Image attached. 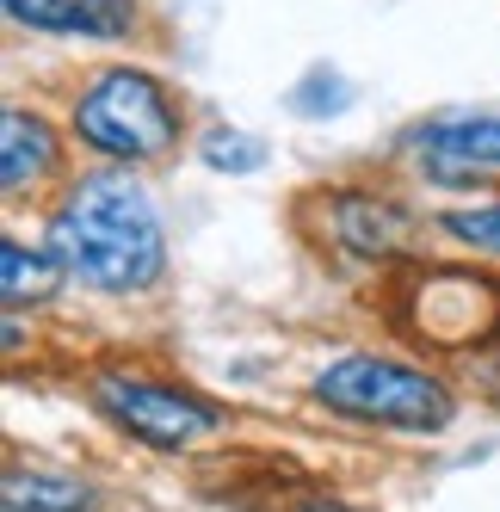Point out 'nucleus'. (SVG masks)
<instances>
[{
	"mask_svg": "<svg viewBox=\"0 0 500 512\" xmlns=\"http://www.w3.org/2000/svg\"><path fill=\"white\" fill-rule=\"evenodd\" d=\"M408 142L433 161L439 173H470V167H500V112H451L426 118L408 130Z\"/></svg>",
	"mask_w": 500,
	"mask_h": 512,
	"instance_id": "obj_5",
	"label": "nucleus"
},
{
	"mask_svg": "<svg viewBox=\"0 0 500 512\" xmlns=\"http://www.w3.org/2000/svg\"><path fill=\"white\" fill-rule=\"evenodd\" d=\"M204 167L217 173H260L266 167V142L247 130H210L204 136Z\"/></svg>",
	"mask_w": 500,
	"mask_h": 512,
	"instance_id": "obj_11",
	"label": "nucleus"
},
{
	"mask_svg": "<svg viewBox=\"0 0 500 512\" xmlns=\"http://www.w3.org/2000/svg\"><path fill=\"white\" fill-rule=\"evenodd\" d=\"M56 284H62V260H56V253H25L19 241H0V297H7V309L44 303Z\"/></svg>",
	"mask_w": 500,
	"mask_h": 512,
	"instance_id": "obj_8",
	"label": "nucleus"
},
{
	"mask_svg": "<svg viewBox=\"0 0 500 512\" xmlns=\"http://www.w3.org/2000/svg\"><path fill=\"white\" fill-rule=\"evenodd\" d=\"M75 136L105 161H155L180 136V105L173 93L142 75V68H105V75L75 99Z\"/></svg>",
	"mask_w": 500,
	"mask_h": 512,
	"instance_id": "obj_2",
	"label": "nucleus"
},
{
	"mask_svg": "<svg viewBox=\"0 0 500 512\" xmlns=\"http://www.w3.org/2000/svg\"><path fill=\"white\" fill-rule=\"evenodd\" d=\"M87 482H75V475H13L7 482V512H87Z\"/></svg>",
	"mask_w": 500,
	"mask_h": 512,
	"instance_id": "obj_9",
	"label": "nucleus"
},
{
	"mask_svg": "<svg viewBox=\"0 0 500 512\" xmlns=\"http://www.w3.org/2000/svg\"><path fill=\"white\" fill-rule=\"evenodd\" d=\"M56 130L38 112H7L0 118V186L7 192H31L38 179L56 173Z\"/></svg>",
	"mask_w": 500,
	"mask_h": 512,
	"instance_id": "obj_7",
	"label": "nucleus"
},
{
	"mask_svg": "<svg viewBox=\"0 0 500 512\" xmlns=\"http://www.w3.org/2000/svg\"><path fill=\"white\" fill-rule=\"evenodd\" d=\"M315 395L328 401L334 414L402 426V432L451 426V395H445L439 377L414 371V364H396V358H371V352H352V358L328 364V371L315 377Z\"/></svg>",
	"mask_w": 500,
	"mask_h": 512,
	"instance_id": "obj_3",
	"label": "nucleus"
},
{
	"mask_svg": "<svg viewBox=\"0 0 500 512\" xmlns=\"http://www.w3.org/2000/svg\"><path fill=\"white\" fill-rule=\"evenodd\" d=\"M93 395L130 438H142V445H155V451H186V445H198V438H210L223 426L217 401H204L180 383L130 377V371H105L93 383Z\"/></svg>",
	"mask_w": 500,
	"mask_h": 512,
	"instance_id": "obj_4",
	"label": "nucleus"
},
{
	"mask_svg": "<svg viewBox=\"0 0 500 512\" xmlns=\"http://www.w3.org/2000/svg\"><path fill=\"white\" fill-rule=\"evenodd\" d=\"M439 229L457 235L463 247H476V253H500V204H482V210H445Z\"/></svg>",
	"mask_w": 500,
	"mask_h": 512,
	"instance_id": "obj_12",
	"label": "nucleus"
},
{
	"mask_svg": "<svg viewBox=\"0 0 500 512\" xmlns=\"http://www.w3.org/2000/svg\"><path fill=\"white\" fill-rule=\"evenodd\" d=\"M50 253L93 290H149L167 266L161 216L130 173H87L50 216Z\"/></svg>",
	"mask_w": 500,
	"mask_h": 512,
	"instance_id": "obj_1",
	"label": "nucleus"
},
{
	"mask_svg": "<svg viewBox=\"0 0 500 512\" xmlns=\"http://www.w3.org/2000/svg\"><path fill=\"white\" fill-rule=\"evenodd\" d=\"M303 512H346V506H334V500H315V506H303Z\"/></svg>",
	"mask_w": 500,
	"mask_h": 512,
	"instance_id": "obj_13",
	"label": "nucleus"
},
{
	"mask_svg": "<svg viewBox=\"0 0 500 512\" xmlns=\"http://www.w3.org/2000/svg\"><path fill=\"white\" fill-rule=\"evenodd\" d=\"M340 235L352 241V247H365V253H389L402 235H408V223H402V210H389V204H371V198H340Z\"/></svg>",
	"mask_w": 500,
	"mask_h": 512,
	"instance_id": "obj_10",
	"label": "nucleus"
},
{
	"mask_svg": "<svg viewBox=\"0 0 500 512\" xmlns=\"http://www.w3.org/2000/svg\"><path fill=\"white\" fill-rule=\"evenodd\" d=\"M7 19L56 38H118L130 31V0H7Z\"/></svg>",
	"mask_w": 500,
	"mask_h": 512,
	"instance_id": "obj_6",
	"label": "nucleus"
}]
</instances>
